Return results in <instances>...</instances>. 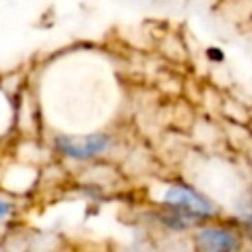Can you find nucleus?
I'll return each mask as SVG.
<instances>
[{"label":"nucleus","instance_id":"obj_5","mask_svg":"<svg viewBox=\"0 0 252 252\" xmlns=\"http://www.w3.org/2000/svg\"><path fill=\"white\" fill-rule=\"evenodd\" d=\"M12 211H14L12 203H8V201L0 199V222H2V220H6V219H10V217H12Z\"/></svg>","mask_w":252,"mask_h":252},{"label":"nucleus","instance_id":"obj_1","mask_svg":"<svg viewBox=\"0 0 252 252\" xmlns=\"http://www.w3.org/2000/svg\"><path fill=\"white\" fill-rule=\"evenodd\" d=\"M158 203L191 217L199 224L209 222L213 219H219L215 201L209 195H205L201 189H197L195 185H191L187 181H181V179L169 181L163 187Z\"/></svg>","mask_w":252,"mask_h":252},{"label":"nucleus","instance_id":"obj_3","mask_svg":"<svg viewBox=\"0 0 252 252\" xmlns=\"http://www.w3.org/2000/svg\"><path fill=\"white\" fill-rule=\"evenodd\" d=\"M114 144V138L108 132H89V134H59L55 138V150L73 159L89 161L104 156Z\"/></svg>","mask_w":252,"mask_h":252},{"label":"nucleus","instance_id":"obj_2","mask_svg":"<svg viewBox=\"0 0 252 252\" xmlns=\"http://www.w3.org/2000/svg\"><path fill=\"white\" fill-rule=\"evenodd\" d=\"M246 236L236 222L213 219L191 232L193 252H244Z\"/></svg>","mask_w":252,"mask_h":252},{"label":"nucleus","instance_id":"obj_4","mask_svg":"<svg viewBox=\"0 0 252 252\" xmlns=\"http://www.w3.org/2000/svg\"><path fill=\"white\" fill-rule=\"evenodd\" d=\"M238 224L246 236V242H252V197H248V209L240 215Z\"/></svg>","mask_w":252,"mask_h":252}]
</instances>
